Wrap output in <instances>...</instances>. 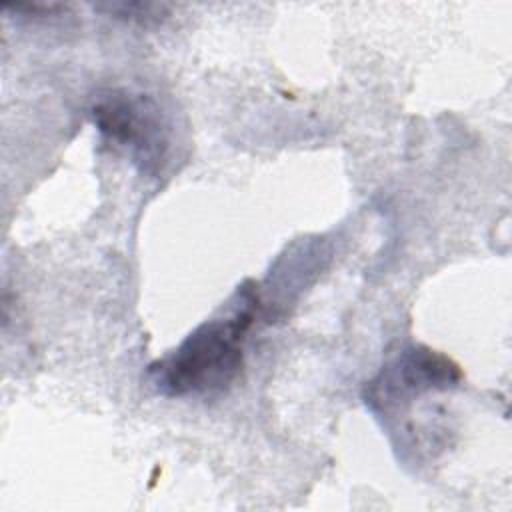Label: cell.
<instances>
[{"instance_id":"obj_4","label":"cell","mask_w":512,"mask_h":512,"mask_svg":"<svg viewBox=\"0 0 512 512\" xmlns=\"http://www.w3.org/2000/svg\"><path fill=\"white\" fill-rule=\"evenodd\" d=\"M96 10L134 24H156L168 16V4L156 2H104L96 4Z\"/></svg>"},{"instance_id":"obj_2","label":"cell","mask_w":512,"mask_h":512,"mask_svg":"<svg viewBox=\"0 0 512 512\" xmlns=\"http://www.w3.org/2000/svg\"><path fill=\"white\" fill-rule=\"evenodd\" d=\"M90 116L98 132L124 148L132 162L156 176L168 156V124L154 98L128 90H106L96 96Z\"/></svg>"},{"instance_id":"obj_3","label":"cell","mask_w":512,"mask_h":512,"mask_svg":"<svg viewBox=\"0 0 512 512\" xmlns=\"http://www.w3.org/2000/svg\"><path fill=\"white\" fill-rule=\"evenodd\" d=\"M460 380L458 366L446 356L424 348L404 346L366 384L364 402L378 416H390L426 392L448 390Z\"/></svg>"},{"instance_id":"obj_1","label":"cell","mask_w":512,"mask_h":512,"mask_svg":"<svg viewBox=\"0 0 512 512\" xmlns=\"http://www.w3.org/2000/svg\"><path fill=\"white\" fill-rule=\"evenodd\" d=\"M254 306V298H244V306L230 318L200 324L176 350L150 364L154 388L164 396H188L220 392L232 384L242 370V346L254 322Z\"/></svg>"}]
</instances>
